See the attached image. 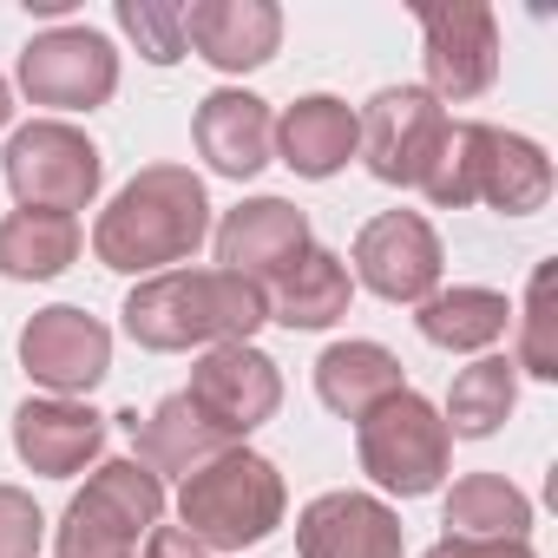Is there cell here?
<instances>
[{"label":"cell","instance_id":"6da1fadb","mask_svg":"<svg viewBox=\"0 0 558 558\" xmlns=\"http://www.w3.org/2000/svg\"><path fill=\"white\" fill-rule=\"evenodd\" d=\"M263 323H269V296L230 269H165L125 296V336L158 355L250 342Z\"/></svg>","mask_w":558,"mask_h":558},{"label":"cell","instance_id":"7a4b0ae2","mask_svg":"<svg viewBox=\"0 0 558 558\" xmlns=\"http://www.w3.org/2000/svg\"><path fill=\"white\" fill-rule=\"evenodd\" d=\"M210 230V197L191 165H145L93 223V250L106 269H165L184 263Z\"/></svg>","mask_w":558,"mask_h":558},{"label":"cell","instance_id":"3957f363","mask_svg":"<svg viewBox=\"0 0 558 558\" xmlns=\"http://www.w3.org/2000/svg\"><path fill=\"white\" fill-rule=\"evenodd\" d=\"M440 210H460V204H493L499 217H532L545 210L551 197V158L519 138V132H499V125H453L447 132V151L440 165L427 171L421 184Z\"/></svg>","mask_w":558,"mask_h":558},{"label":"cell","instance_id":"277c9868","mask_svg":"<svg viewBox=\"0 0 558 558\" xmlns=\"http://www.w3.org/2000/svg\"><path fill=\"white\" fill-rule=\"evenodd\" d=\"M178 519L197 545L243 551L283 525V473L250 447H223L210 466H197L178 493Z\"/></svg>","mask_w":558,"mask_h":558},{"label":"cell","instance_id":"5b68a950","mask_svg":"<svg viewBox=\"0 0 558 558\" xmlns=\"http://www.w3.org/2000/svg\"><path fill=\"white\" fill-rule=\"evenodd\" d=\"M158 519H165V480L145 473L138 460H106L66 506L53 558H132Z\"/></svg>","mask_w":558,"mask_h":558},{"label":"cell","instance_id":"8992f818","mask_svg":"<svg viewBox=\"0 0 558 558\" xmlns=\"http://www.w3.org/2000/svg\"><path fill=\"white\" fill-rule=\"evenodd\" d=\"M362 427V473L381 486V493H401V499H421L447 480V460H453V434L440 421L434 401H421L414 388H401L395 401H381Z\"/></svg>","mask_w":558,"mask_h":558},{"label":"cell","instance_id":"52a82bcc","mask_svg":"<svg viewBox=\"0 0 558 558\" xmlns=\"http://www.w3.org/2000/svg\"><path fill=\"white\" fill-rule=\"evenodd\" d=\"M0 171H8V191L21 197V210H86L99 197V178H106V158L86 132L60 125V119H34L8 138V158H0Z\"/></svg>","mask_w":558,"mask_h":558},{"label":"cell","instance_id":"ba28073f","mask_svg":"<svg viewBox=\"0 0 558 558\" xmlns=\"http://www.w3.org/2000/svg\"><path fill=\"white\" fill-rule=\"evenodd\" d=\"M355 151L368 158V171L381 184H427V171L447 151V106L427 86H381L368 99V112L355 119Z\"/></svg>","mask_w":558,"mask_h":558},{"label":"cell","instance_id":"9c48e42d","mask_svg":"<svg viewBox=\"0 0 558 558\" xmlns=\"http://www.w3.org/2000/svg\"><path fill=\"white\" fill-rule=\"evenodd\" d=\"M21 86L34 106H60V112H93L119 93V53L106 34L93 27H53L34 34L21 53Z\"/></svg>","mask_w":558,"mask_h":558},{"label":"cell","instance_id":"30bf717a","mask_svg":"<svg viewBox=\"0 0 558 558\" xmlns=\"http://www.w3.org/2000/svg\"><path fill=\"white\" fill-rule=\"evenodd\" d=\"M184 401L236 447L250 427H263L276 408H283V375H276V362L263 355V349H250V342H223V349H210L197 368H191V388H184Z\"/></svg>","mask_w":558,"mask_h":558},{"label":"cell","instance_id":"8fae6325","mask_svg":"<svg viewBox=\"0 0 558 558\" xmlns=\"http://www.w3.org/2000/svg\"><path fill=\"white\" fill-rule=\"evenodd\" d=\"M427 34V93L434 99H480L499 80V21L480 0L453 8H421Z\"/></svg>","mask_w":558,"mask_h":558},{"label":"cell","instance_id":"7c38bea8","mask_svg":"<svg viewBox=\"0 0 558 558\" xmlns=\"http://www.w3.org/2000/svg\"><path fill=\"white\" fill-rule=\"evenodd\" d=\"M355 276L381 303H427L440 283V236L421 210H381L355 236Z\"/></svg>","mask_w":558,"mask_h":558},{"label":"cell","instance_id":"4fadbf2b","mask_svg":"<svg viewBox=\"0 0 558 558\" xmlns=\"http://www.w3.org/2000/svg\"><path fill=\"white\" fill-rule=\"evenodd\" d=\"M21 368L40 388H53L60 401L66 395H86L112 368V329L99 316H86V310H66V303L60 310H40L21 329Z\"/></svg>","mask_w":558,"mask_h":558},{"label":"cell","instance_id":"5bb4252c","mask_svg":"<svg viewBox=\"0 0 558 558\" xmlns=\"http://www.w3.org/2000/svg\"><path fill=\"white\" fill-rule=\"evenodd\" d=\"M303 256H310V217L283 197H250L217 223V263L256 290L296 269Z\"/></svg>","mask_w":558,"mask_h":558},{"label":"cell","instance_id":"9a60e30c","mask_svg":"<svg viewBox=\"0 0 558 558\" xmlns=\"http://www.w3.org/2000/svg\"><path fill=\"white\" fill-rule=\"evenodd\" d=\"M184 47H197L217 73H250L283 47V14L269 0H197L184 8Z\"/></svg>","mask_w":558,"mask_h":558},{"label":"cell","instance_id":"2e32d148","mask_svg":"<svg viewBox=\"0 0 558 558\" xmlns=\"http://www.w3.org/2000/svg\"><path fill=\"white\" fill-rule=\"evenodd\" d=\"M106 447V414L80 408V401H21L14 408V453L47 473V480H73L80 466H93Z\"/></svg>","mask_w":558,"mask_h":558},{"label":"cell","instance_id":"e0dca14e","mask_svg":"<svg viewBox=\"0 0 558 558\" xmlns=\"http://www.w3.org/2000/svg\"><path fill=\"white\" fill-rule=\"evenodd\" d=\"M303 558H401V519L368 493H323L296 519Z\"/></svg>","mask_w":558,"mask_h":558},{"label":"cell","instance_id":"ac0fdd59","mask_svg":"<svg viewBox=\"0 0 558 558\" xmlns=\"http://www.w3.org/2000/svg\"><path fill=\"white\" fill-rule=\"evenodd\" d=\"M191 138H197V151H204L210 171H223V178H256V171L269 165V151H276V119H269V106H263L256 93L223 86V93H210V99L197 106Z\"/></svg>","mask_w":558,"mask_h":558},{"label":"cell","instance_id":"d6986e66","mask_svg":"<svg viewBox=\"0 0 558 558\" xmlns=\"http://www.w3.org/2000/svg\"><path fill=\"white\" fill-rule=\"evenodd\" d=\"M119 421H125V434L138 440V466H145V473H158V480H165V473L191 480L197 466H210V460L230 447V440H223V434H217V427L184 401V395L158 401L145 421H138V414H119Z\"/></svg>","mask_w":558,"mask_h":558},{"label":"cell","instance_id":"ffe728a7","mask_svg":"<svg viewBox=\"0 0 558 558\" xmlns=\"http://www.w3.org/2000/svg\"><path fill=\"white\" fill-rule=\"evenodd\" d=\"M355 112L329 93H310L296 99L283 119H276V151H283V165L296 178H336L349 158H355Z\"/></svg>","mask_w":558,"mask_h":558},{"label":"cell","instance_id":"44dd1931","mask_svg":"<svg viewBox=\"0 0 558 558\" xmlns=\"http://www.w3.org/2000/svg\"><path fill=\"white\" fill-rule=\"evenodd\" d=\"M408 381H401V362L381 349V342H336V349H323V362H316V395H323V408L329 414H342V421H368L381 401H395Z\"/></svg>","mask_w":558,"mask_h":558},{"label":"cell","instance_id":"7402d4cb","mask_svg":"<svg viewBox=\"0 0 558 558\" xmlns=\"http://www.w3.org/2000/svg\"><path fill=\"white\" fill-rule=\"evenodd\" d=\"M349 296H355L349 263H342L336 250H316V243H310V256H303L296 269L276 276L269 323H283V329H329V323L349 316Z\"/></svg>","mask_w":558,"mask_h":558},{"label":"cell","instance_id":"603a6c76","mask_svg":"<svg viewBox=\"0 0 558 558\" xmlns=\"http://www.w3.org/2000/svg\"><path fill=\"white\" fill-rule=\"evenodd\" d=\"M73 256H80V217H60V210L0 217V276H14V283H47Z\"/></svg>","mask_w":558,"mask_h":558},{"label":"cell","instance_id":"cb8c5ba5","mask_svg":"<svg viewBox=\"0 0 558 558\" xmlns=\"http://www.w3.org/2000/svg\"><path fill=\"white\" fill-rule=\"evenodd\" d=\"M512 310L499 290H434L421 303V336L434 349H453V355H473V349H493L506 336Z\"/></svg>","mask_w":558,"mask_h":558},{"label":"cell","instance_id":"d4e9b609","mask_svg":"<svg viewBox=\"0 0 558 558\" xmlns=\"http://www.w3.org/2000/svg\"><path fill=\"white\" fill-rule=\"evenodd\" d=\"M532 499L499 473H466L447 493V538H525Z\"/></svg>","mask_w":558,"mask_h":558},{"label":"cell","instance_id":"484cf974","mask_svg":"<svg viewBox=\"0 0 558 558\" xmlns=\"http://www.w3.org/2000/svg\"><path fill=\"white\" fill-rule=\"evenodd\" d=\"M512 401H519V368L506 355H480L473 368L453 375V395H447L440 421H447V434L486 440V434H499V421L512 414Z\"/></svg>","mask_w":558,"mask_h":558},{"label":"cell","instance_id":"4316f807","mask_svg":"<svg viewBox=\"0 0 558 558\" xmlns=\"http://www.w3.org/2000/svg\"><path fill=\"white\" fill-rule=\"evenodd\" d=\"M519 368L538 381H558V263H532L525 283V323H519Z\"/></svg>","mask_w":558,"mask_h":558},{"label":"cell","instance_id":"83f0119b","mask_svg":"<svg viewBox=\"0 0 558 558\" xmlns=\"http://www.w3.org/2000/svg\"><path fill=\"white\" fill-rule=\"evenodd\" d=\"M119 27L138 40V53L151 66H178L184 60V8L178 0H119Z\"/></svg>","mask_w":558,"mask_h":558},{"label":"cell","instance_id":"f1b7e54d","mask_svg":"<svg viewBox=\"0 0 558 558\" xmlns=\"http://www.w3.org/2000/svg\"><path fill=\"white\" fill-rule=\"evenodd\" d=\"M40 532H47L40 506L21 486H0V558H34L40 551Z\"/></svg>","mask_w":558,"mask_h":558},{"label":"cell","instance_id":"f546056e","mask_svg":"<svg viewBox=\"0 0 558 558\" xmlns=\"http://www.w3.org/2000/svg\"><path fill=\"white\" fill-rule=\"evenodd\" d=\"M421 558H532V545L525 538H440Z\"/></svg>","mask_w":558,"mask_h":558},{"label":"cell","instance_id":"4dcf8cb0","mask_svg":"<svg viewBox=\"0 0 558 558\" xmlns=\"http://www.w3.org/2000/svg\"><path fill=\"white\" fill-rule=\"evenodd\" d=\"M145 558H204V545L184 525H151L145 532Z\"/></svg>","mask_w":558,"mask_h":558},{"label":"cell","instance_id":"1f68e13d","mask_svg":"<svg viewBox=\"0 0 558 558\" xmlns=\"http://www.w3.org/2000/svg\"><path fill=\"white\" fill-rule=\"evenodd\" d=\"M14 119V93H8V80H0V125Z\"/></svg>","mask_w":558,"mask_h":558}]
</instances>
